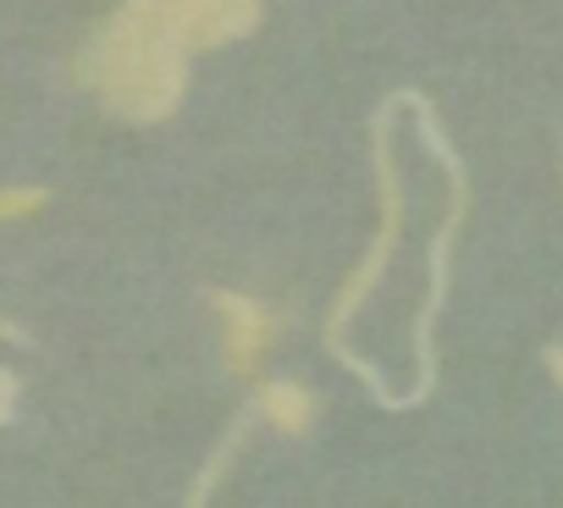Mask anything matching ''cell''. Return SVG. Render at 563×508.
Instances as JSON below:
<instances>
[{
  "instance_id": "1",
  "label": "cell",
  "mask_w": 563,
  "mask_h": 508,
  "mask_svg": "<svg viewBox=\"0 0 563 508\" xmlns=\"http://www.w3.org/2000/svg\"><path fill=\"white\" fill-rule=\"evenodd\" d=\"M78 84L122 122H166L188 95V40L172 29L166 0H122L78 56Z\"/></svg>"
},
{
  "instance_id": "2",
  "label": "cell",
  "mask_w": 563,
  "mask_h": 508,
  "mask_svg": "<svg viewBox=\"0 0 563 508\" xmlns=\"http://www.w3.org/2000/svg\"><path fill=\"white\" fill-rule=\"evenodd\" d=\"M404 106V95H393L376 117H371V155H376V194H382V227H376V238H371V249H365V261L343 277V288H338V299H332V310H327V349L371 387V398L382 404V409H404V398L398 393H387V382H382V371L365 360V354H354L349 349V327H354V316H360V305L371 299V288L382 283V272H387V261L398 254V238H404V177H398V155H393V111Z\"/></svg>"
},
{
  "instance_id": "3",
  "label": "cell",
  "mask_w": 563,
  "mask_h": 508,
  "mask_svg": "<svg viewBox=\"0 0 563 508\" xmlns=\"http://www.w3.org/2000/svg\"><path fill=\"white\" fill-rule=\"evenodd\" d=\"M404 106L415 111L420 139H426V150L437 155V166H442V177H448V210H442V221H437V232H431V294H426L420 321H415V371H420V382H415V393H404V409H415V404H426V398H431V387H437V316H442V299H448L453 238H459L464 210H470V172H464V161H459L453 139L442 133V122H437L431 100H426V95H415V89H404Z\"/></svg>"
},
{
  "instance_id": "4",
  "label": "cell",
  "mask_w": 563,
  "mask_h": 508,
  "mask_svg": "<svg viewBox=\"0 0 563 508\" xmlns=\"http://www.w3.org/2000/svg\"><path fill=\"white\" fill-rule=\"evenodd\" d=\"M205 305H210L216 321H221V354H227V371H232V376H254V371L265 365L271 343L282 338L276 310H265L260 299L232 294V288H210Z\"/></svg>"
},
{
  "instance_id": "5",
  "label": "cell",
  "mask_w": 563,
  "mask_h": 508,
  "mask_svg": "<svg viewBox=\"0 0 563 508\" xmlns=\"http://www.w3.org/2000/svg\"><path fill=\"white\" fill-rule=\"evenodd\" d=\"M265 0H166L172 29L188 40V51H221L260 29Z\"/></svg>"
},
{
  "instance_id": "6",
  "label": "cell",
  "mask_w": 563,
  "mask_h": 508,
  "mask_svg": "<svg viewBox=\"0 0 563 508\" xmlns=\"http://www.w3.org/2000/svg\"><path fill=\"white\" fill-rule=\"evenodd\" d=\"M254 409H260L265 426L299 437V431H310V420H316V393L299 387V382H282V376H276V382H265V387L254 393Z\"/></svg>"
},
{
  "instance_id": "7",
  "label": "cell",
  "mask_w": 563,
  "mask_h": 508,
  "mask_svg": "<svg viewBox=\"0 0 563 508\" xmlns=\"http://www.w3.org/2000/svg\"><path fill=\"white\" fill-rule=\"evenodd\" d=\"M260 420V409H254V398L238 409V420L221 431V442L210 448V459H205V470L194 475V486H188V497H183V508H205L210 503V492L221 486V475L232 470V459H238V448H243V437H249V426Z\"/></svg>"
},
{
  "instance_id": "8",
  "label": "cell",
  "mask_w": 563,
  "mask_h": 508,
  "mask_svg": "<svg viewBox=\"0 0 563 508\" xmlns=\"http://www.w3.org/2000/svg\"><path fill=\"white\" fill-rule=\"evenodd\" d=\"M45 205H51V188H40V183L0 188V221H23V216H34V210H45Z\"/></svg>"
},
{
  "instance_id": "9",
  "label": "cell",
  "mask_w": 563,
  "mask_h": 508,
  "mask_svg": "<svg viewBox=\"0 0 563 508\" xmlns=\"http://www.w3.org/2000/svg\"><path fill=\"white\" fill-rule=\"evenodd\" d=\"M12 415H18V376L0 371V426H7Z\"/></svg>"
},
{
  "instance_id": "10",
  "label": "cell",
  "mask_w": 563,
  "mask_h": 508,
  "mask_svg": "<svg viewBox=\"0 0 563 508\" xmlns=\"http://www.w3.org/2000/svg\"><path fill=\"white\" fill-rule=\"evenodd\" d=\"M547 371H552V382L563 387V349H547Z\"/></svg>"
}]
</instances>
